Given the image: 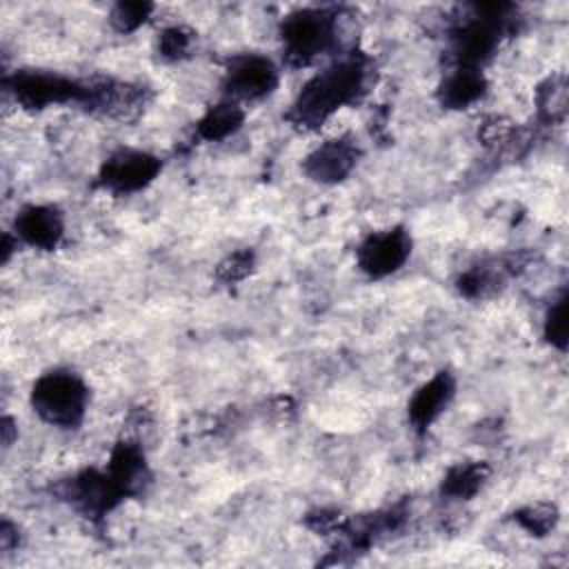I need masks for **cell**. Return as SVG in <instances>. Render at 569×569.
<instances>
[{
	"mask_svg": "<svg viewBox=\"0 0 569 569\" xmlns=\"http://www.w3.org/2000/svg\"><path fill=\"white\" fill-rule=\"evenodd\" d=\"M365 87V64L360 58H347L311 78L300 91L291 118L300 127H318L342 104L353 102Z\"/></svg>",
	"mask_w": 569,
	"mask_h": 569,
	"instance_id": "1",
	"label": "cell"
},
{
	"mask_svg": "<svg viewBox=\"0 0 569 569\" xmlns=\"http://www.w3.org/2000/svg\"><path fill=\"white\" fill-rule=\"evenodd\" d=\"M36 413L56 427H76L87 407V389L69 371H51L38 378L31 391Z\"/></svg>",
	"mask_w": 569,
	"mask_h": 569,
	"instance_id": "2",
	"label": "cell"
},
{
	"mask_svg": "<svg viewBox=\"0 0 569 569\" xmlns=\"http://www.w3.org/2000/svg\"><path fill=\"white\" fill-rule=\"evenodd\" d=\"M333 16L325 9H300L284 18L282 42L293 64H307L333 42Z\"/></svg>",
	"mask_w": 569,
	"mask_h": 569,
	"instance_id": "3",
	"label": "cell"
},
{
	"mask_svg": "<svg viewBox=\"0 0 569 569\" xmlns=\"http://www.w3.org/2000/svg\"><path fill=\"white\" fill-rule=\"evenodd\" d=\"M411 253V240L402 229L371 233L358 249L360 269L373 278L398 271Z\"/></svg>",
	"mask_w": 569,
	"mask_h": 569,
	"instance_id": "4",
	"label": "cell"
},
{
	"mask_svg": "<svg viewBox=\"0 0 569 569\" xmlns=\"http://www.w3.org/2000/svg\"><path fill=\"white\" fill-rule=\"evenodd\" d=\"M278 84V69L258 53H244L231 60L227 69V89L233 98L258 100L271 93Z\"/></svg>",
	"mask_w": 569,
	"mask_h": 569,
	"instance_id": "5",
	"label": "cell"
},
{
	"mask_svg": "<svg viewBox=\"0 0 569 569\" xmlns=\"http://www.w3.org/2000/svg\"><path fill=\"white\" fill-rule=\"evenodd\" d=\"M64 498L87 516H104L124 498V491L116 485L109 471L87 469L67 482Z\"/></svg>",
	"mask_w": 569,
	"mask_h": 569,
	"instance_id": "6",
	"label": "cell"
},
{
	"mask_svg": "<svg viewBox=\"0 0 569 569\" xmlns=\"http://www.w3.org/2000/svg\"><path fill=\"white\" fill-rule=\"evenodd\" d=\"M11 91H13L16 100H20L24 107H33V109L87 96V89L78 87L76 82H71L62 76L44 73V71H20L11 80Z\"/></svg>",
	"mask_w": 569,
	"mask_h": 569,
	"instance_id": "7",
	"label": "cell"
},
{
	"mask_svg": "<svg viewBox=\"0 0 569 569\" xmlns=\"http://www.w3.org/2000/svg\"><path fill=\"white\" fill-rule=\"evenodd\" d=\"M160 171V160L144 151H120L111 156L102 171L100 180L107 189L116 193H129L147 187Z\"/></svg>",
	"mask_w": 569,
	"mask_h": 569,
	"instance_id": "8",
	"label": "cell"
},
{
	"mask_svg": "<svg viewBox=\"0 0 569 569\" xmlns=\"http://www.w3.org/2000/svg\"><path fill=\"white\" fill-rule=\"evenodd\" d=\"M356 158V144L347 138H336L309 153V158L305 160V171L318 182H338L353 169Z\"/></svg>",
	"mask_w": 569,
	"mask_h": 569,
	"instance_id": "9",
	"label": "cell"
},
{
	"mask_svg": "<svg viewBox=\"0 0 569 569\" xmlns=\"http://www.w3.org/2000/svg\"><path fill=\"white\" fill-rule=\"evenodd\" d=\"M498 22L500 18L496 16L476 18L453 36V49L462 67L478 69V64L491 56L498 44Z\"/></svg>",
	"mask_w": 569,
	"mask_h": 569,
	"instance_id": "10",
	"label": "cell"
},
{
	"mask_svg": "<svg viewBox=\"0 0 569 569\" xmlns=\"http://www.w3.org/2000/svg\"><path fill=\"white\" fill-rule=\"evenodd\" d=\"M16 233L31 247L53 249L62 238V218L51 207H24L16 218Z\"/></svg>",
	"mask_w": 569,
	"mask_h": 569,
	"instance_id": "11",
	"label": "cell"
},
{
	"mask_svg": "<svg viewBox=\"0 0 569 569\" xmlns=\"http://www.w3.org/2000/svg\"><path fill=\"white\" fill-rule=\"evenodd\" d=\"M453 389V378L447 371H440L429 382H425L409 402V420L413 422V427H429L449 405Z\"/></svg>",
	"mask_w": 569,
	"mask_h": 569,
	"instance_id": "12",
	"label": "cell"
},
{
	"mask_svg": "<svg viewBox=\"0 0 569 569\" xmlns=\"http://www.w3.org/2000/svg\"><path fill=\"white\" fill-rule=\"evenodd\" d=\"M107 471L116 480V485L124 491V496L142 489V485L147 480L144 456L133 442H120L113 449Z\"/></svg>",
	"mask_w": 569,
	"mask_h": 569,
	"instance_id": "13",
	"label": "cell"
},
{
	"mask_svg": "<svg viewBox=\"0 0 569 569\" xmlns=\"http://www.w3.org/2000/svg\"><path fill=\"white\" fill-rule=\"evenodd\" d=\"M485 93V78L476 67H460L440 84V102L449 109H465Z\"/></svg>",
	"mask_w": 569,
	"mask_h": 569,
	"instance_id": "14",
	"label": "cell"
},
{
	"mask_svg": "<svg viewBox=\"0 0 569 569\" xmlns=\"http://www.w3.org/2000/svg\"><path fill=\"white\" fill-rule=\"evenodd\" d=\"M242 122V111L236 102H220L211 107L198 124V131L204 140H222L233 133Z\"/></svg>",
	"mask_w": 569,
	"mask_h": 569,
	"instance_id": "15",
	"label": "cell"
},
{
	"mask_svg": "<svg viewBox=\"0 0 569 569\" xmlns=\"http://www.w3.org/2000/svg\"><path fill=\"white\" fill-rule=\"evenodd\" d=\"M485 476L487 469L482 465H458L447 473L442 491L453 498H469L480 489Z\"/></svg>",
	"mask_w": 569,
	"mask_h": 569,
	"instance_id": "16",
	"label": "cell"
},
{
	"mask_svg": "<svg viewBox=\"0 0 569 569\" xmlns=\"http://www.w3.org/2000/svg\"><path fill=\"white\" fill-rule=\"evenodd\" d=\"M516 520L531 533L545 536L558 520L556 507L551 505H529L516 513Z\"/></svg>",
	"mask_w": 569,
	"mask_h": 569,
	"instance_id": "17",
	"label": "cell"
},
{
	"mask_svg": "<svg viewBox=\"0 0 569 569\" xmlns=\"http://www.w3.org/2000/svg\"><path fill=\"white\" fill-rule=\"evenodd\" d=\"M151 11V4L144 2H120L111 11V22L118 31H133L140 27Z\"/></svg>",
	"mask_w": 569,
	"mask_h": 569,
	"instance_id": "18",
	"label": "cell"
},
{
	"mask_svg": "<svg viewBox=\"0 0 569 569\" xmlns=\"http://www.w3.org/2000/svg\"><path fill=\"white\" fill-rule=\"evenodd\" d=\"M545 336L551 345L565 349L567 345V298L562 296L547 313L545 322Z\"/></svg>",
	"mask_w": 569,
	"mask_h": 569,
	"instance_id": "19",
	"label": "cell"
},
{
	"mask_svg": "<svg viewBox=\"0 0 569 569\" xmlns=\"http://www.w3.org/2000/svg\"><path fill=\"white\" fill-rule=\"evenodd\" d=\"M191 47V33L180 29V27H171L162 33L160 38V51L167 58H182Z\"/></svg>",
	"mask_w": 569,
	"mask_h": 569,
	"instance_id": "20",
	"label": "cell"
},
{
	"mask_svg": "<svg viewBox=\"0 0 569 569\" xmlns=\"http://www.w3.org/2000/svg\"><path fill=\"white\" fill-rule=\"evenodd\" d=\"M251 269V253L242 251L231 256L222 267H220V276L229 282V280H240L247 271Z\"/></svg>",
	"mask_w": 569,
	"mask_h": 569,
	"instance_id": "21",
	"label": "cell"
},
{
	"mask_svg": "<svg viewBox=\"0 0 569 569\" xmlns=\"http://www.w3.org/2000/svg\"><path fill=\"white\" fill-rule=\"evenodd\" d=\"M565 104H567V89H565V84H562V82L556 84V82L551 80V89L545 91L542 109H547V111L551 113V118H553V116H558V113L565 111Z\"/></svg>",
	"mask_w": 569,
	"mask_h": 569,
	"instance_id": "22",
	"label": "cell"
}]
</instances>
